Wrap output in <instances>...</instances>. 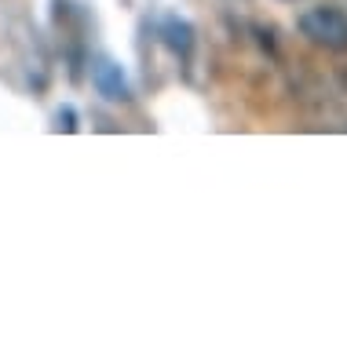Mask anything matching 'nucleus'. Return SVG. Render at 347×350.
<instances>
[{
  "label": "nucleus",
  "mask_w": 347,
  "mask_h": 350,
  "mask_svg": "<svg viewBox=\"0 0 347 350\" xmlns=\"http://www.w3.org/2000/svg\"><path fill=\"white\" fill-rule=\"evenodd\" d=\"M300 29L303 37H311L314 44L322 48H333V51H344L347 48V15L340 8H311L300 15Z\"/></svg>",
  "instance_id": "1"
},
{
  "label": "nucleus",
  "mask_w": 347,
  "mask_h": 350,
  "mask_svg": "<svg viewBox=\"0 0 347 350\" xmlns=\"http://www.w3.org/2000/svg\"><path fill=\"white\" fill-rule=\"evenodd\" d=\"M95 88H99V95H106L110 103H125L128 98V84H125V73L121 66H114L110 59H99L95 62Z\"/></svg>",
  "instance_id": "2"
},
{
  "label": "nucleus",
  "mask_w": 347,
  "mask_h": 350,
  "mask_svg": "<svg viewBox=\"0 0 347 350\" xmlns=\"http://www.w3.org/2000/svg\"><path fill=\"white\" fill-rule=\"evenodd\" d=\"M165 40H168L172 51L187 59V55H190V44H194V29H190L183 18H168V22H165Z\"/></svg>",
  "instance_id": "3"
}]
</instances>
